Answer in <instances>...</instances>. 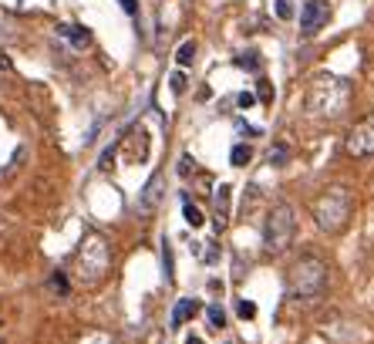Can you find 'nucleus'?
Here are the masks:
<instances>
[{
	"label": "nucleus",
	"instance_id": "nucleus-10",
	"mask_svg": "<svg viewBox=\"0 0 374 344\" xmlns=\"http://www.w3.org/2000/svg\"><path fill=\"white\" fill-rule=\"evenodd\" d=\"M230 192H233L230 186H219L216 189V230H223V226H226V213H230Z\"/></svg>",
	"mask_w": 374,
	"mask_h": 344
},
{
	"label": "nucleus",
	"instance_id": "nucleus-1",
	"mask_svg": "<svg viewBox=\"0 0 374 344\" xmlns=\"http://www.w3.org/2000/svg\"><path fill=\"white\" fill-rule=\"evenodd\" d=\"M307 109L317 118H341L351 109V81L337 75H317L307 88Z\"/></svg>",
	"mask_w": 374,
	"mask_h": 344
},
{
	"label": "nucleus",
	"instance_id": "nucleus-22",
	"mask_svg": "<svg viewBox=\"0 0 374 344\" xmlns=\"http://www.w3.org/2000/svg\"><path fill=\"white\" fill-rule=\"evenodd\" d=\"M283 159H287V149H280V145H277V149L270 152V162H273V166H280Z\"/></svg>",
	"mask_w": 374,
	"mask_h": 344
},
{
	"label": "nucleus",
	"instance_id": "nucleus-14",
	"mask_svg": "<svg viewBox=\"0 0 374 344\" xmlns=\"http://www.w3.org/2000/svg\"><path fill=\"white\" fill-rule=\"evenodd\" d=\"M273 14L280 17V20H290L297 14V4L294 0H273Z\"/></svg>",
	"mask_w": 374,
	"mask_h": 344
},
{
	"label": "nucleus",
	"instance_id": "nucleus-17",
	"mask_svg": "<svg viewBox=\"0 0 374 344\" xmlns=\"http://www.w3.org/2000/svg\"><path fill=\"white\" fill-rule=\"evenodd\" d=\"M169 85H172V92H175V94H182V92H186V85H189V81H186V75H182V71L175 68V71L169 75Z\"/></svg>",
	"mask_w": 374,
	"mask_h": 344
},
{
	"label": "nucleus",
	"instance_id": "nucleus-13",
	"mask_svg": "<svg viewBox=\"0 0 374 344\" xmlns=\"http://www.w3.org/2000/svg\"><path fill=\"white\" fill-rule=\"evenodd\" d=\"M78 344H118V341L111 338L108 331H88V334H81Z\"/></svg>",
	"mask_w": 374,
	"mask_h": 344
},
{
	"label": "nucleus",
	"instance_id": "nucleus-8",
	"mask_svg": "<svg viewBox=\"0 0 374 344\" xmlns=\"http://www.w3.org/2000/svg\"><path fill=\"white\" fill-rule=\"evenodd\" d=\"M199 314V300H192V297H182L175 307H172V328H182L186 321H192Z\"/></svg>",
	"mask_w": 374,
	"mask_h": 344
},
{
	"label": "nucleus",
	"instance_id": "nucleus-11",
	"mask_svg": "<svg viewBox=\"0 0 374 344\" xmlns=\"http://www.w3.org/2000/svg\"><path fill=\"white\" fill-rule=\"evenodd\" d=\"M158 196H162V176H156V179L145 186V196L139 199V209H142V213H149V206H156Z\"/></svg>",
	"mask_w": 374,
	"mask_h": 344
},
{
	"label": "nucleus",
	"instance_id": "nucleus-2",
	"mask_svg": "<svg viewBox=\"0 0 374 344\" xmlns=\"http://www.w3.org/2000/svg\"><path fill=\"white\" fill-rule=\"evenodd\" d=\"M351 213H354V199H351V189L344 186H330L313 199V219L324 233H341Z\"/></svg>",
	"mask_w": 374,
	"mask_h": 344
},
{
	"label": "nucleus",
	"instance_id": "nucleus-18",
	"mask_svg": "<svg viewBox=\"0 0 374 344\" xmlns=\"http://www.w3.org/2000/svg\"><path fill=\"white\" fill-rule=\"evenodd\" d=\"M186 219H189V226H203V223H206V216L192 203H186Z\"/></svg>",
	"mask_w": 374,
	"mask_h": 344
},
{
	"label": "nucleus",
	"instance_id": "nucleus-4",
	"mask_svg": "<svg viewBox=\"0 0 374 344\" xmlns=\"http://www.w3.org/2000/svg\"><path fill=\"white\" fill-rule=\"evenodd\" d=\"M328 283V266L317 257H300L290 266V294L294 297H317Z\"/></svg>",
	"mask_w": 374,
	"mask_h": 344
},
{
	"label": "nucleus",
	"instance_id": "nucleus-3",
	"mask_svg": "<svg viewBox=\"0 0 374 344\" xmlns=\"http://www.w3.org/2000/svg\"><path fill=\"white\" fill-rule=\"evenodd\" d=\"M108 266H111L108 243H105L98 233L81 236L78 253H75V274H78V281L85 283V287H92V283H98L105 274H108Z\"/></svg>",
	"mask_w": 374,
	"mask_h": 344
},
{
	"label": "nucleus",
	"instance_id": "nucleus-20",
	"mask_svg": "<svg viewBox=\"0 0 374 344\" xmlns=\"http://www.w3.org/2000/svg\"><path fill=\"white\" fill-rule=\"evenodd\" d=\"M236 64H239V68H247V71H256V68H260L256 54H243V58H236Z\"/></svg>",
	"mask_w": 374,
	"mask_h": 344
},
{
	"label": "nucleus",
	"instance_id": "nucleus-27",
	"mask_svg": "<svg viewBox=\"0 0 374 344\" xmlns=\"http://www.w3.org/2000/svg\"><path fill=\"white\" fill-rule=\"evenodd\" d=\"M186 344H206V341H203V338H189Z\"/></svg>",
	"mask_w": 374,
	"mask_h": 344
},
{
	"label": "nucleus",
	"instance_id": "nucleus-5",
	"mask_svg": "<svg viewBox=\"0 0 374 344\" xmlns=\"http://www.w3.org/2000/svg\"><path fill=\"white\" fill-rule=\"evenodd\" d=\"M294 230H297V219H294V206H273L270 209V216L263 223V247L266 253H280L290 247V240H294Z\"/></svg>",
	"mask_w": 374,
	"mask_h": 344
},
{
	"label": "nucleus",
	"instance_id": "nucleus-21",
	"mask_svg": "<svg viewBox=\"0 0 374 344\" xmlns=\"http://www.w3.org/2000/svg\"><path fill=\"white\" fill-rule=\"evenodd\" d=\"M236 314H239V317H243V321H249V317H253V314H256V307H253V304H249V300H239V307H236Z\"/></svg>",
	"mask_w": 374,
	"mask_h": 344
},
{
	"label": "nucleus",
	"instance_id": "nucleus-23",
	"mask_svg": "<svg viewBox=\"0 0 374 344\" xmlns=\"http://www.w3.org/2000/svg\"><path fill=\"white\" fill-rule=\"evenodd\" d=\"M118 4H122L125 14H135V11H139V4H135V0H118Z\"/></svg>",
	"mask_w": 374,
	"mask_h": 344
},
{
	"label": "nucleus",
	"instance_id": "nucleus-25",
	"mask_svg": "<svg viewBox=\"0 0 374 344\" xmlns=\"http://www.w3.org/2000/svg\"><path fill=\"white\" fill-rule=\"evenodd\" d=\"M179 169H182V176H189V172H192V159L182 156V166H179Z\"/></svg>",
	"mask_w": 374,
	"mask_h": 344
},
{
	"label": "nucleus",
	"instance_id": "nucleus-24",
	"mask_svg": "<svg viewBox=\"0 0 374 344\" xmlns=\"http://www.w3.org/2000/svg\"><path fill=\"white\" fill-rule=\"evenodd\" d=\"M111 159H115V145H111L108 152H105V156H101V169H111Z\"/></svg>",
	"mask_w": 374,
	"mask_h": 344
},
{
	"label": "nucleus",
	"instance_id": "nucleus-28",
	"mask_svg": "<svg viewBox=\"0 0 374 344\" xmlns=\"http://www.w3.org/2000/svg\"><path fill=\"white\" fill-rule=\"evenodd\" d=\"M0 344H4V338H0Z\"/></svg>",
	"mask_w": 374,
	"mask_h": 344
},
{
	"label": "nucleus",
	"instance_id": "nucleus-15",
	"mask_svg": "<svg viewBox=\"0 0 374 344\" xmlns=\"http://www.w3.org/2000/svg\"><path fill=\"white\" fill-rule=\"evenodd\" d=\"M249 159H253V149H249V145H233V152H230V162H233V166H247Z\"/></svg>",
	"mask_w": 374,
	"mask_h": 344
},
{
	"label": "nucleus",
	"instance_id": "nucleus-12",
	"mask_svg": "<svg viewBox=\"0 0 374 344\" xmlns=\"http://www.w3.org/2000/svg\"><path fill=\"white\" fill-rule=\"evenodd\" d=\"M192 61H196V41L189 37V41H182L179 51H175V64H179V68H186V64H192Z\"/></svg>",
	"mask_w": 374,
	"mask_h": 344
},
{
	"label": "nucleus",
	"instance_id": "nucleus-16",
	"mask_svg": "<svg viewBox=\"0 0 374 344\" xmlns=\"http://www.w3.org/2000/svg\"><path fill=\"white\" fill-rule=\"evenodd\" d=\"M206 317H209L213 331H223V328H226V314H223V307H219V304H213V307L206 311Z\"/></svg>",
	"mask_w": 374,
	"mask_h": 344
},
{
	"label": "nucleus",
	"instance_id": "nucleus-7",
	"mask_svg": "<svg viewBox=\"0 0 374 344\" xmlns=\"http://www.w3.org/2000/svg\"><path fill=\"white\" fill-rule=\"evenodd\" d=\"M330 20V4L328 0H307L304 11H300V34H317L324 24Z\"/></svg>",
	"mask_w": 374,
	"mask_h": 344
},
{
	"label": "nucleus",
	"instance_id": "nucleus-6",
	"mask_svg": "<svg viewBox=\"0 0 374 344\" xmlns=\"http://www.w3.org/2000/svg\"><path fill=\"white\" fill-rule=\"evenodd\" d=\"M344 152L347 156H374V115H368V118H361L358 125L347 132V139H344Z\"/></svg>",
	"mask_w": 374,
	"mask_h": 344
},
{
	"label": "nucleus",
	"instance_id": "nucleus-9",
	"mask_svg": "<svg viewBox=\"0 0 374 344\" xmlns=\"http://www.w3.org/2000/svg\"><path fill=\"white\" fill-rule=\"evenodd\" d=\"M64 41L75 47H92V34H88V27H81V24H68V27H61Z\"/></svg>",
	"mask_w": 374,
	"mask_h": 344
},
{
	"label": "nucleus",
	"instance_id": "nucleus-26",
	"mask_svg": "<svg viewBox=\"0 0 374 344\" xmlns=\"http://www.w3.org/2000/svg\"><path fill=\"white\" fill-rule=\"evenodd\" d=\"M253 105V94H239V109H249Z\"/></svg>",
	"mask_w": 374,
	"mask_h": 344
},
{
	"label": "nucleus",
	"instance_id": "nucleus-19",
	"mask_svg": "<svg viewBox=\"0 0 374 344\" xmlns=\"http://www.w3.org/2000/svg\"><path fill=\"white\" fill-rule=\"evenodd\" d=\"M256 98H260V102H263V105H270V102H273V88H270V81H260V88H256Z\"/></svg>",
	"mask_w": 374,
	"mask_h": 344
}]
</instances>
